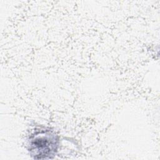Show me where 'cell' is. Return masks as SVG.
Returning a JSON list of instances; mask_svg holds the SVG:
<instances>
[{"label": "cell", "mask_w": 160, "mask_h": 160, "mask_svg": "<svg viewBox=\"0 0 160 160\" xmlns=\"http://www.w3.org/2000/svg\"><path fill=\"white\" fill-rule=\"evenodd\" d=\"M28 146V149L34 158H52L58 149V137L49 130L40 129L31 134Z\"/></svg>", "instance_id": "obj_1"}]
</instances>
